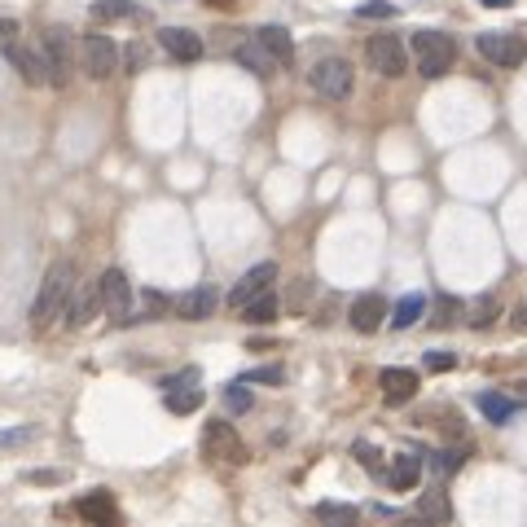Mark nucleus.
Returning <instances> with one entry per match:
<instances>
[{"instance_id": "nucleus-1", "label": "nucleus", "mask_w": 527, "mask_h": 527, "mask_svg": "<svg viewBox=\"0 0 527 527\" xmlns=\"http://www.w3.org/2000/svg\"><path fill=\"white\" fill-rule=\"evenodd\" d=\"M71 294H75V264L71 260L49 264V273H44V282H40V294H35V303H31V325L44 330L53 317H66Z\"/></svg>"}, {"instance_id": "nucleus-2", "label": "nucleus", "mask_w": 527, "mask_h": 527, "mask_svg": "<svg viewBox=\"0 0 527 527\" xmlns=\"http://www.w3.org/2000/svg\"><path fill=\"white\" fill-rule=\"evenodd\" d=\"M413 62H417V75H426V80L448 75L453 62H457L453 35H444V31H413Z\"/></svg>"}, {"instance_id": "nucleus-3", "label": "nucleus", "mask_w": 527, "mask_h": 527, "mask_svg": "<svg viewBox=\"0 0 527 527\" xmlns=\"http://www.w3.org/2000/svg\"><path fill=\"white\" fill-rule=\"evenodd\" d=\"M203 453L216 457V462H225V466H242V462L251 457V448L242 444V436H237L225 417H216V422L203 426Z\"/></svg>"}, {"instance_id": "nucleus-4", "label": "nucleus", "mask_w": 527, "mask_h": 527, "mask_svg": "<svg viewBox=\"0 0 527 527\" xmlns=\"http://www.w3.org/2000/svg\"><path fill=\"white\" fill-rule=\"evenodd\" d=\"M80 62H84V75L88 80H110L119 71V49L110 35H101V31H92L80 40Z\"/></svg>"}, {"instance_id": "nucleus-5", "label": "nucleus", "mask_w": 527, "mask_h": 527, "mask_svg": "<svg viewBox=\"0 0 527 527\" xmlns=\"http://www.w3.org/2000/svg\"><path fill=\"white\" fill-rule=\"evenodd\" d=\"M365 58L369 66L387 75V80H400L405 71H409V49H405V40L400 35H374L369 44H365Z\"/></svg>"}, {"instance_id": "nucleus-6", "label": "nucleus", "mask_w": 527, "mask_h": 527, "mask_svg": "<svg viewBox=\"0 0 527 527\" xmlns=\"http://www.w3.org/2000/svg\"><path fill=\"white\" fill-rule=\"evenodd\" d=\"M351 84H356V75H351L348 58H321L312 66V88H317L321 97H330V101L351 97Z\"/></svg>"}, {"instance_id": "nucleus-7", "label": "nucleus", "mask_w": 527, "mask_h": 527, "mask_svg": "<svg viewBox=\"0 0 527 527\" xmlns=\"http://www.w3.org/2000/svg\"><path fill=\"white\" fill-rule=\"evenodd\" d=\"M474 49L493 66H519V62H527V40L523 35H510V31H484L474 40Z\"/></svg>"}, {"instance_id": "nucleus-8", "label": "nucleus", "mask_w": 527, "mask_h": 527, "mask_svg": "<svg viewBox=\"0 0 527 527\" xmlns=\"http://www.w3.org/2000/svg\"><path fill=\"white\" fill-rule=\"evenodd\" d=\"M101 308H106L119 325L137 317V312H132V282H128L119 268H106V273H101Z\"/></svg>"}, {"instance_id": "nucleus-9", "label": "nucleus", "mask_w": 527, "mask_h": 527, "mask_svg": "<svg viewBox=\"0 0 527 527\" xmlns=\"http://www.w3.org/2000/svg\"><path fill=\"white\" fill-rule=\"evenodd\" d=\"M5 58L14 62V71H18L27 84H53V71H49L44 49H27V44H18V40H5Z\"/></svg>"}, {"instance_id": "nucleus-10", "label": "nucleus", "mask_w": 527, "mask_h": 527, "mask_svg": "<svg viewBox=\"0 0 527 527\" xmlns=\"http://www.w3.org/2000/svg\"><path fill=\"white\" fill-rule=\"evenodd\" d=\"M71 31H58L49 27L44 31V40H40V49H44V58H49V71H53V84H66V75H71V40H66Z\"/></svg>"}, {"instance_id": "nucleus-11", "label": "nucleus", "mask_w": 527, "mask_h": 527, "mask_svg": "<svg viewBox=\"0 0 527 527\" xmlns=\"http://www.w3.org/2000/svg\"><path fill=\"white\" fill-rule=\"evenodd\" d=\"M273 282H277V264H255L242 282L234 286V294H229V303L234 308H246L255 294H264V291H273Z\"/></svg>"}, {"instance_id": "nucleus-12", "label": "nucleus", "mask_w": 527, "mask_h": 527, "mask_svg": "<svg viewBox=\"0 0 527 527\" xmlns=\"http://www.w3.org/2000/svg\"><path fill=\"white\" fill-rule=\"evenodd\" d=\"M97 308H101V277H92L80 286V294H71V308H66V325L71 330H80L97 317Z\"/></svg>"}, {"instance_id": "nucleus-13", "label": "nucleus", "mask_w": 527, "mask_h": 527, "mask_svg": "<svg viewBox=\"0 0 527 527\" xmlns=\"http://www.w3.org/2000/svg\"><path fill=\"white\" fill-rule=\"evenodd\" d=\"M216 303H220V294L211 291V286H194V291H185L176 299V317L180 321H206L211 312H216Z\"/></svg>"}, {"instance_id": "nucleus-14", "label": "nucleus", "mask_w": 527, "mask_h": 527, "mask_svg": "<svg viewBox=\"0 0 527 527\" xmlns=\"http://www.w3.org/2000/svg\"><path fill=\"white\" fill-rule=\"evenodd\" d=\"M158 44H163L168 58H176V62L203 58V35H194V31H185V27H163L158 31Z\"/></svg>"}, {"instance_id": "nucleus-15", "label": "nucleus", "mask_w": 527, "mask_h": 527, "mask_svg": "<svg viewBox=\"0 0 527 527\" xmlns=\"http://www.w3.org/2000/svg\"><path fill=\"white\" fill-rule=\"evenodd\" d=\"M382 321H387V299H382V294L369 291L351 303V330H356V334H374Z\"/></svg>"}, {"instance_id": "nucleus-16", "label": "nucleus", "mask_w": 527, "mask_h": 527, "mask_svg": "<svg viewBox=\"0 0 527 527\" xmlns=\"http://www.w3.org/2000/svg\"><path fill=\"white\" fill-rule=\"evenodd\" d=\"M378 382H382L387 405H405V400H413V396H417V374H413V369H400V365L382 369Z\"/></svg>"}, {"instance_id": "nucleus-17", "label": "nucleus", "mask_w": 527, "mask_h": 527, "mask_svg": "<svg viewBox=\"0 0 527 527\" xmlns=\"http://www.w3.org/2000/svg\"><path fill=\"white\" fill-rule=\"evenodd\" d=\"M234 62L242 66V71H251L255 80H268L273 71H282V66L273 62V53L264 49L260 40H246V44H237V49H234Z\"/></svg>"}, {"instance_id": "nucleus-18", "label": "nucleus", "mask_w": 527, "mask_h": 527, "mask_svg": "<svg viewBox=\"0 0 527 527\" xmlns=\"http://www.w3.org/2000/svg\"><path fill=\"white\" fill-rule=\"evenodd\" d=\"M255 40H260L264 49L273 53V62H277V66H291V62H294V40H291V31H286V27H260V31H255Z\"/></svg>"}, {"instance_id": "nucleus-19", "label": "nucleus", "mask_w": 527, "mask_h": 527, "mask_svg": "<svg viewBox=\"0 0 527 527\" xmlns=\"http://www.w3.org/2000/svg\"><path fill=\"white\" fill-rule=\"evenodd\" d=\"M80 519H88V523H115L119 514H115V501H110V493H92V497H80Z\"/></svg>"}, {"instance_id": "nucleus-20", "label": "nucleus", "mask_w": 527, "mask_h": 527, "mask_svg": "<svg viewBox=\"0 0 527 527\" xmlns=\"http://www.w3.org/2000/svg\"><path fill=\"white\" fill-rule=\"evenodd\" d=\"M417 474H422V457H417V453H396V457H391V474H387L391 488L405 493V488L417 484Z\"/></svg>"}, {"instance_id": "nucleus-21", "label": "nucleus", "mask_w": 527, "mask_h": 527, "mask_svg": "<svg viewBox=\"0 0 527 527\" xmlns=\"http://www.w3.org/2000/svg\"><path fill=\"white\" fill-rule=\"evenodd\" d=\"M479 413H484L488 422L505 426V422L519 413V400H510V396H501V391H484V396H479Z\"/></svg>"}, {"instance_id": "nucleus-22", "label": "nucleus", "mask_w": 527, "mask_h": 527, "mask_svg": "<svg viewBox=\"0 0 527 527\" xmlns=\"http://www.w3.org/2000/svg\"><path fill=\"white\" fill-rule=\"evenodd\" d=\"M242 312V321H251V325H268V321H277V312H282V303H277V294L273 291H264L255 294L246 308H237Z\"/></svg>"}, {"instance_id": "nucleus-23", "label": "nucleus", "mask_w": 527, "mask_h": 527, "mask_svg": "<svg viewBox=\"0 0 527 527\" xmlns=\"http://www.w3.org/2000/svg\"><path fill=\"white\" fill-rule=\"evenodd\" d=\"M422 312H426V294H405L396 303V312H391V325L396 330H409V325L422 321Z\"/></svg>"}, {"instance_id": "nucleus-24", "label": "nucleus", "mask_w": 527, "mask_h": 527, "mask_svg": "<svg viewBox=\"0 0 527 527\" xmlns=\"http://www.w3.org/2000/svg\"><path fill=\"white\" fill-rule=\"evenodd\" d=\"M163 405L172 413H194L203 405V387L194 382V387H176V391H163Z\"/></svg>"}, {"instance_id": "nucleus-25", "label": "nucleus", "mask_w": 527, "mask_h": 527, "mask_svg": "<svg viewBox=\"0 0 527 527\" xmlns=\"http://www.w3.org/2000/svg\"><path fill=\"white\" fill-rule=\"evenodd\" d=\"M92 18L97 23H115V18H137V9L128 0H97L92 5Z\"/></svg>"}, {"instance_id": "nucleus-26", "label": "nucleus", "mask_w": 527, "mask_h": 527, "mask_svg": "<svg viewBox=\"0 0 527 527\" xmlns=\"http://www.w3.org/2000/svg\"><path fill=\"white\" fill-rule=\"evenodd\" d=\"M158 317H168V294L141 291V312H137V321H158Z\"/></svg>"}, {"instance_id": "nucleus-27", "label": "nucleus", "mask_w": 527, "mask_h": 527, "mask_svg": "<svg viewBox=\"0 0 527 527\" xmlns=\"http://www.w3.org/2000/svg\"><path fill=\"white\" fill-rule=\"evenodd\" d=\"M497 312H501V303L488 294V299H479V303L470 308V325H474V330H488V325L497 321Z\"/></svg>"}, {"instance_id": "nucleus-28", "label": "nucleus", "mask_w": 527, "mask_h": 527, "mask_svg": "<svg viewBox=\"0 0 527 527\" xmlns=\"http://www.w3.org/2000/svg\"><path fill=\"white\" fill-rule=\"evenodd\" d=\"M317 519H325V523H356V505L321 501V505H317Z\"/></svg>"}, {"instance_id": "nucleus-29", "label": "nucleus", "mask_w": 527, "mask_h": 527, "mask_svg": "<svg viewBox=\"0 0 527 527\" xmlns=\"http://www.w3.org/2000/svg\"><path fill=\"white\" fill-rule=\"evenodd\" d=\"M417 514H422V519H448L453 510H448V497H444V493H426V497L417 501Z\"/></svg>"}, {"instance_id": "nucleus-30", "label": "nucleus", "mask_w": 527, "mask_h": 527, "mask_svg": "<svg viewBox=\"0 0 527 527\" xmlns=\"http://www.w3.org/2000/svg\"><path fill=\"white\" fill-rule=\"evenodd\" d=\"M35 436H40L35 426H5V431H0V453H5V448H27Z\"/></svg>"}, {"instance_id": "nucleus-31", "label": "nucleus", "mask_w": 527, "mask_h": 527, "mask_svg": "<svg viewBox=\"0 0 527 527\" xmlns=\"http://www.w3.org/2000/svg\"><path fill=\"white\" fill-rule=\"evenodd\" d=\"M225 405H229V413H246L255 400H251V391H246V382H234L229 391H225Z\"/></svg>"}, {"instance_id": "nucleus-32", "label": "nucleus", "mask_w": 527, "mask_h": 527, "mask_svg": "<svg viewBox=\"0 0 527 527\" xmlns=\"http://www.w3.org/2000/svg\"><path fill=\"white\" fill-rule=\"evenodd\" d=\"M462 462H466V448H444V453H436V470H439V474L462 470Z\"/></svg>"}, {"instance_id": "nucleus-33", "label": "nucleus", "mask_w": 527, "mask_h": 527, "mask_svg": "<svg viewBox=\"0 0 527 527\" xmlns=\"http://www.w3.org/2000/svg\"><path fill=\"white\" fill-rule=\"evenodd\" d=\"M194 382H203V374H198L194 365H185L180 374H172V378H163V391H176V387H194Z\"/></svg>"}, {"instance_id": "nucleus-34", "label": "nucleus", "mask_w": 527, "mask_h": 527, "mask_svg": "<svg viewBox=\"0 0 527 527\" xmlns=\"http://www.w3.org/2000/svg\"><path fill=\"white\" fill-rule=\"evenodd\" d=\"M453 365H457L453 351H426V369H431V374H444V369H453Z\"/></svg>"}, {"instance_id": "nucleus-35", "label": "nucleus", "mask_w": 527, "mask_h": 527, "mask_svg": "<svg viewBox=\"0 0 527 527\" xmlns=\"http://www.w3.org/2000/svg\"><path fill=\"white\" fill-rule=\"evenodd\" d=\"M286 374L277 369V365H264V369H251V374H242L237 382H282Z\"/></svg>"}, {"instance_id": "nucleus-36", "label": "nucleus", "mask_w": 527, "mask_h": 527, "mask_svg": "<svg viewBox=\"0 0 527 527\" xmlns=\"http://www.w3.org/2000/svg\"><path fill=\"white\" fill-rule=\"evenodd\" d=\"M457 312H462V303H457V299H439L436 325H453V321H457Z\"/></svg>"}, {"instance_id": "nucleus-37", "label": "nucleus", "mask_w": 527, "mask_h": 527, "mask_svg": "<svg viewBox=\"0 0 527 527\" xmlns=\"http://www.w3.org/2000/svg\"><path fill=\"white\" fill-rule=\"evenodd\" d=\"M356 14H360V18H396V5H360V9H356Z\"/></svg>"}, {"instance_id": "nucleus-38", "label": "nucleus", "mask_w": 527, "mask_h": 527, "mask_svg": "<svg viewBox=\"0 0 527 527\" xmlns=\"http://www.w3.org/2000/svg\"><path fill=\"white\" fill-rule=\"evenodd\" d=\"M356 457H360V466L365 470H378V453H374L369 444H356Z\"/></svg>"}, {"instance_id": "nucleus-39", "label": "nucleus", "mask_w": 527, "mask_h": 527, "mask_svg": "<svg viewBox=\"0 0 527 527\" xmlns=\"http://www.w3.org/2000/svg\"><path fill=\"white\" fill-rule=\"evenodd\" d=\"M14 35H18V23H9V18H0V44H5V40H14Z\"/></svg>"}, {"instance_id": "nucleus-40", "label": "nucleus", "mask_w": 527, "mask_h": 527, "mask_svg": "<svg viewBox=\"0 0 527 527\" xmlns=\"http://www.w3.org/2000/svg\"><path fill=\"white\" fill-rule=\"evenodd\" d=\"M514 325H519V330H527V312H514Z\"/></svg>"}, {"instance_id": "nucleus-41", "label": "nucleus", "mask_w": 527, "mask_h": 527, "mask_svg": "<svg viewBox=\"0 0 527 527\" xmlns=\"http://www.w3.org/2000/svg\"><path fill=\"white\" fill-rule=\"evenodd\" d=\"M484 5H488V9H505L510 0H484Z\"/></svg>"}, {"instance_id": "nucleus-42", "label": "nucleus", "mask_w": 527, "mask_h": 527, "mask_svg": "<svg viewBox=\"0 0 527 527\" xmlns=\"http://www.w3.org/2000/svg\"><path fill=\"white\" fill-rule=\"evenodd\" d=\"M211 5H234V0H211Z\"/></svg>"}, {"instance_id": "nucleus-43", "label": "nucleus", "mask_w": 527, "mask_h": 527, "mask_svg": "<svg viewBox=\"0 0 527 527\" xmlns=\"http://www.w3.org/2000/svg\"><path fill=\"white\" fill-rule=\"evenodd\" d=\"M523 387H527V382H523Z\"/></svg>"}]
</instances>
